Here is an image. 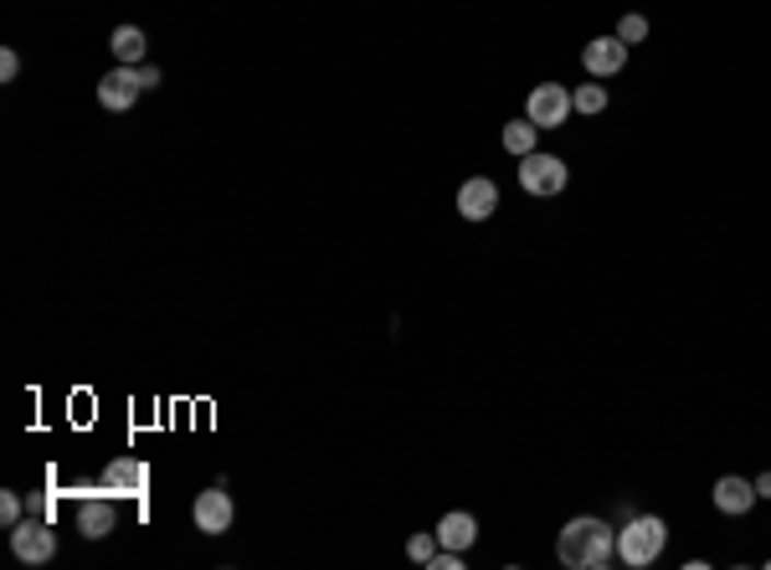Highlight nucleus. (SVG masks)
Instances as JSON below:
<instances>
[{
    "label": "nucleus",
    "instance_id": "nucleus-23",
    "mask_svg": "<svg viewBox=\"0 0 771 570\" xmlns=\"http://www.w3.org/2000/svg\"><path fill=\"white\" fill-rule=\"evenodd\" d=\"M756 499H771V473H761V478H756Z\"/></svg>",
    "mask_w": 771,
    "mask_h": 570
},
{
    "label": "nucleus",
    "instance_id": "nucleus-5",
    "mask_svg": "<svg viewBox=\"0 0 771 570\" xmlns=\"http://www.w3.org/2000/svg\"><path fill=\"white\" fill-rule=\"evenodd\" d=\"M11 555L16 560H26V566H47L51 555H57V535H51V524L47 520H21L11 524Z\"/></svg>",
    "mask_w": 771,
    "mask_h": 570
},
{
    "label": "nucleus",
    "instance_id": "nucleus-13",
    "mask_svg": "<svg viewBox=\"0 0 771 570\" xmlns=\"http://www.w3.org/2000/svg\"><path fill=\"white\" fill-rule=\"evenodd\" d=\"M433 535H437L442 550H473V539H479V520H473L469 509H453V514H442V524H437Z\"/></svg>",
    "mask_w": 771,
    "mask_h": 570
},
{
    "label": "nucleus",
    "instance_id": "nucleus-20",
    "mask_svg": "<svg viewBox=\"0 0 771 570\" xmlns=\"http://www.w3.org/2000/svg\"><path fill=\"white\" fill-rule=\"evenodd\" d=\"M16 72H21V57L5 47V51H0V83H16Z\"/></svg>",
    "mask_w": 771,
    "mask_h": 570
},
{
    "label": "nucleus",
    "instance_id": "nucleus-14",
    "mask_svg": "<svg viewBox=\"0 0 771 570\" xmlns=\"http://www.w3.org/2000/svg\"><path fill=\"white\" fill-rule=\"evenodd\" d=\"M145 47H150V42H145L139 26H118V32L108 36V51H114L118 68H139V62H145Z\"/></svg>",
    "mask_w": 771,
    "mask_h": 570
},
{
    "label": "nucleus",
    "instance_id": "nucleus-16",
    "mask_svg": "<svg viewBox=\"0 0 771 570\" xmlns=\"http://www.w3.org/2000/svg\"><path fill=\"white\" fill-rule=\"evenodd\" d=\"M571 108H576V114H602V108H607V88L602 83H597V78H591V83H582V88H576V93H571Z\"/></svg>",
    "mask_w": 771,
    "mask_h": 570
},
{
    "label": "nucleus",
    "instance_id": "nucleus-22",
    "mask_svg": "<svg viewBox=\"0 0 771 570\" xmlns=\"http://www.w3.org/2000/svg\"><path fill=\"white\" fill-rule=\"evenodd\" d=\"M139 88H145V93H150V88H160V68H150V62H139Z\"/></svg>",
    "mask_w": 771,
    "mask_h": 570
},
{
    "label": "nucleus",
    "instance_id": "nucleus-6",
    "mask_svg": "<svg viewBox=\"0 0 771 570\" xmlns=\"http://www.w3.org/2000/svg\"><path fill=\"white\" fill-rule=\"evenodd\" d=\"M628 51H633V47H628L618 32H612V36H591L587 47H582V68H587L597 83H607V78H618V72L628 68Z\"/></svg>",
    "mask_w": 771,
    "mask_h": 570
},
{
    "label": "nucleus",
    "instance_id": "nucleus-8",
    "mask_svg": "<svg viewBox=\"0 0 771 570\" xmlns=\"http://www.w3.org/2000/svg\"><path fill=\"white\" fill-rule=\"evenodd\" d=\"M103 493H114V499H145L150 493V468L139 457H114L103 468Z\"/></svg>",
    "mask_w": 771,
    "mask_h": 570
},
{
    "label": "nucleus",
    "instance_id": "nucleus-2",
    "mask_svg": "<svg viewBox=\"0 0 771 570\" xmlns=\"http://www.w3.org/2000/svg\"><path fill=\"white\" fill-rule=\"evenodd\" d=\"M669 545V524L658 514H633L628 530H618V560L628 570H648Z\"/></svg>",
    "mask_w": 771,
    "mask_h": 570
},
{
    "label": "nucleus",
    "instance_id": "nucleus-17",
    "mask_svg": "<svg viewBox=\"0 0 771 570\" xmlns=\"http://www.w3.org/2000/svg\"><path fill=\"white\" fill-rule=\"evenodd\" d=\"M618 36L628 42V47H637V42H648V16H637V11H628V16L618 21Z\"/></svg>",
    "mask_w": 771,
    "mask_h": 570
},
{
    "label": "nucleus",
    "instance_id": "nucleus-12",
    "mask_svg": "<svg viewBox=\"0 0 771 570\" xmlns=\"http://www.w3.org/2000/svg\"><path fill=\"white\" fill-rule=\"evenodd\" d=\"M715 509L730 514V520L751 514V509H756V484H746V478H736V473H725L721 484H715Z\"/></svg>",
    "mask_w": 771,
    "mask_h": 570
},
{
    "label": "nucleus",
    "instance_id": "nucleus-18",
    "mask_svg": "<svg viewBox=\"0 0 771 570\" xmlns=\"http://www.w3.org/2000/svg\"><path fill=\"white\" fill-rule=\"evenodd\" d=\"M406 555H412L417 566H427V560L437 555V535H412V539H406Z\"/></svg>",
    "mask_w": 771,
    "mask_h": 570
},
{
    "label": "nucleus",
    "instance_id": "nucleus-4",
    "mask_svg": "<svg viewBox=\"0 0 771 570\" xmlns=\"http://www.w3.org/2000/svg\"><path fill=\"white\" fill-rule=\"evenodd\" d=\"M571 114H576V108H571L566 83H536L530 98H525V118H530L536 129H566Z\"/></svg>",
    "mask_w": 771,
    "mask_h": 570
},
{
    "label": "nucleus",
    "instance_id": "nucleus-3",
    "mask_svg": "<svg viewBox=\"0 0 771 570\" xmlns=\"http://www.w3.org/2000/svg\"><path fill=\"white\" fill-rule=\"evenodd\" d=\"M571 185V170L566 160H555V154H525L520 160V190L525 196H536V201H551Z\"/></svg>",
    "mask_w": 771,
    "mask_h": 570
},
{
    "label": "nucleus",
    "instance_id": "nucleus-11",
    "mask_svg": "<svg viewBox=\"0 0 771 570\" xmlns=\"http://www.w3.org/2000/svg\"><path fill=\"white\" fill-rule=\"evenodd\" d=\"M139 93H145V88H139V72L135 68H114L99 83V103L108 108V114H129Z\"/></svg>",
    "mask_w": 771,
    "mask_h": 570
},
{
    "label": "nucleus",
    "instance_id": "nucleus-7",
    "mask_svg": "<svg viewBox=\"0 0 771 570\" xmlns=\"http://www.w3.org/2000/svg\"><path fill=\"white\" fill-rule=\"evenodd\" d=\"M191 520H196V530L202 535H227L237 520V503L227 488H206V493H196V503H191Z\"/></svg>",
    "mask_w": 771,
    "mask_h": 570
},
{
    "label": "nucleus",
    "instance_id": "nucleus-1",
    "mask_svg": "<svg viewBox=\"0 0 771 570\" xmlns=\"http://www.w3.org/2000/svg\"><path fill=\"white\" fill-rule=\"evenodd\" d=\"M555 555H561V566L566 570H607L618 560V530L607 520H566L561 539H555Z\"/></svg>",
    "mask_w": 771,
    "mask_h": 570
},
{
    "label": "nucleus",
    "instance_id": "nucleus-9",
    "mask_svg": "<svg viewBox=\"0 0 771 570\" xmlns=\"http://www.w3.org/2000/svg\"><path fill=\"white\" fill-rule=\"evenodd\" d=\"M499 211V185L488 175H473V181L458 185V217L463 221H488Z\"/></svg>",
    "mask_w": 771,
    "mask_h": 570
},
{
    "label": "nucleus",
    "instance_id": "nucleus-15",
    "mask_svg": "<svg viewBox=\"0 0 771 570\" xmlns=\"http://www.w3.org/2000/svg\"><path fill=\"white\" fill-rule=\"evenodd\" d=\"M536 139H540V129L530 124V118H515V124H504V150L515 154V160L536 154Z\"/></svg>",
    "mask_w": 771,
    "mask_h": 570
},
{
    "label": "nucleus",
    "instance_id": "nucleus-10",
    "mask_svg": "<svg viewBox=\"0 0 771 570\" xmlns=\"http://www.w3.org/2000/svg\"><path fill=\"white\" fill-rule=\"evenodd\" d=\"M114 499L108 493H88V499H78V535L83 539H108L114 535Z\"/></svg>",
    "mask_w": 771,
    "mask_h": 570
},
{
    "label": "nucleus",
    "instance_id": "nucleus-19",
    "mask_svg": "<svg viewBox=\"0 0 771 570\" xmlns=\"http://www.w3.org/2000/svg\"><path fill=\"white\" fill-rule=\"evenodd\" d=\"M21 509H26V499L21 493H0V524L11 530V524H21Z\"/></svg>",
    "mask_w": 771,
    "mask_h": 570
},
{
    "label": "nucleus",
    "instance_id": "nucleus-21",
    "mask_svg": "<svg viewBox=\"0 0 771 570\" xmlns=\"http://www.w3.org/2000/svg\"><path fill=\"white\" fill-rule=\"evenodd\" d=\"M26 509H32L36 520H51V493H32V499H26Z\"/></svg>",
    "mask_w": 771,
    "mask_h": 570
}]
</instances>
